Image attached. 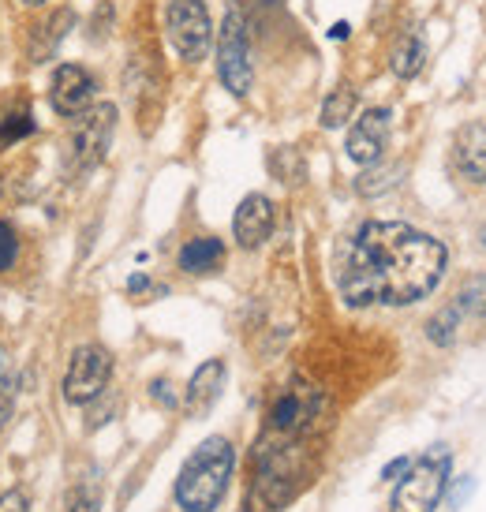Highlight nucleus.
I'll use <instances>...</instances> for the list:
<instances>
[{
	"label": "nucleus",
	"instance_id": "f257e3e1",
	"mask_svg": "<svg viewBox=\"0 0 486 512\" xmlns=\"http://www.w3.org/2000/svg\"><path fill=\"white\" fill-rule=\"evenodd\" d=\"M442 240L401 221H371L341 247L337 288L348 307H408L442 285Z\"/></svg>",
	"mask_w": 486,
	"mask_h": 512
},
{
	"label": "nucleus",
	"instance_id": "f03ea898",
	"mask_svg": "<svg viewBox=\"0 0 486 512\" xmlns=\"http://www.w3.org/2000/svg\"><path fill=\"white\" fill-rule=\"evenodd\" d=\"M232 471H236V449L229 438H206L195 453L184 460L176 479V505L184 512H214L229 494Z\"/></svg>",
	"mask_w": 486,
	"mask_h": 512
},
{
	"label": "nucleus",
	"instance_id": "7ed1b4c3",
	"mask_svg": "<svg viewBox=\"0 0 486 512\" xmlns=\"http://www.w3.org/2000/svg\"><path fill=\"white\" fill-rule=\"evenodd\" d=\"M322 419H326V397H322V389L296 374L273 397L270 412H266V427H262L258 438L303 445V441H315V434L322 430Z\"/></svg>",
	"mask_w": 486,
	"mask_h": 512
},
{
	"label": "nucleus",
	"instance_id": "20e7f679",
	"mask_svg": "<svg viewBox=\"0 0 486 512\" xmlns=\"http://www.w3.org/2000/svg\"><path fill=\"white\" fill-rule=\"evenodd\" d=\"M449 471H453V456L445 445H434L415 460L412 468L401 475V483L393 490L389 509L393 512H434L442 505L445 490H449Z\"/></svg>",
	"mask_w": 486,
	"mask_h": 512
},
{
	"label": "nucleus",
	"instance_id": "39448f33",
	"mask_svg": "<svg viewBox=\"0 0 486 512\" xmlns=\"http://www.w3.org/2000/svg\"><path fill=\"white\" fill-rule=\"evenodd\" d=\"M217 79L236 98H247L251 83H255L251 42H247V15H243L240 4H232L225 12V23H221V34H217Z\"/></svg>",
	"mask_w": 486,
	"mask_h": 512
},
{
	"label": "nucleus",
	"instance_id": "423d86ee",
	"mask_svg": "<svg viewBox=\"0 0 486 512\" xmlns=\"http://www.w3.org/2000/svg\"><path fill=\"white\" fill-rule=\"evenodd\" d=\"M116 131V109L109 101H98L72 116V131H68V169L72 172H90L101 165V157L109 154Z\"/></svg>",
	"mask_w": 486,
	"mask_h": 512
},
{
	"label": "nucleus",
	"instance_id": "0eeeda50",
	"mask_svg": "<svg viewBox=\"0 0 486 512\" xmlns=\"http://www.w3.org/2000/svg\"><path fill=\"white\" fill-rule=\"evenodd\" d=\"M165 30H169L172 49L187 64H199L210 53V42H214L206 0H169L165 4Z\"/></svg>",
	"mask_w": 486,
	"mask_h": 512
},
{
	"label": "nucleus",
	"instance_id": "6e6552de",
	"mask_svg": "<svg viewBox=\"0 0 486 512\" xmlns=\"http://www.w3.org/2000/svg\"><path fill=\"white\" fill-rule=\"evenodd\" d=\"M468 322H486V273H479V277H472V281H464L457 296L449 299L442 311L430 318L427 322L430 344L449 348Z\"/></svg>",
	"mask_w": 486,
	"mask_h": 512
},
{
	"label": "nucleus",
	"instance_id": "1a4fd4ad",
	"mask_svg": "<svg viewBox=\"0 0 486 512\" xmlns=\"http://www.w3.org/2000/svg\"><path fill=\"white\" fill-rule=\"evenodd\" d=\"M109 374H113V359L105 348L98 344H83L72 352V363H68V374H64V400L68 404H90L105 393L109 385Z\"/></svg>",
	"mask_w": 486,
	"mask_h": 512
},
{
	"label": "nucleus",
	"instance_id": "9d476101",
	"mask_svg": "<svg viewBox=\"0 0 486 512\" xmlns=\"http://www.w3.org/2000/svg\"><path fill=\"white\" fill-rule=\"evenodd\" d=\"M94 75L86 72L83 64H60L53 83H49V105L60 116H79L83 109L94 105Z\"/></svg>",
	"mask_w": 486,
	"mask_h": 512
},
{
	"label": "nucleus",
	"instance_id": "9b49d317",
	"mask_svg": "<svg viewBox=\"0 0 486 512\" xmlns=\"http://www.w3.org/2000/svg\"><path fill=\"white\" fill-rule=\"evenodd\" d=\"M386 146H389V109H367L352 124V131H348L344 150H348V157L356 165H374Z\"/></svg>",
	"mask_w": 486,
	"mask_h": 512
},
{
	"label": "nucleus",
	"instance_id": "f8f14e48",
	"mask_svg": "<svg viewBox=\"0 0 486 512\" xmlns=\"http://www.w3.org/2000/svg\"><path fill=\"white\" fill-rule=\"evenodd\" d=\"M232 232H236V243L247 251L262 247L273 232V202L266 195H247L232 217Z\"/></svg>",
	"mask_w": 486,
	"mask_h": 512
},
{
	"label": "nucleus",
	"instance_id": "ddd939ff",
	"mask_svg": "<svg viewBox=\"0 0 486 512\" xmlns=\"http://www.w3.org/2000/svg\"><path fill=\"white\" fill-rule=\"evenodd\" d=\"M453 169L472 180L486 184V124H464L453 139Z\"/></svg>",
	"mask_w": 486,
	"mask_h": 512
},
{
	"label": "nucleus",
	"instance_id": "4468645a",
	"mask_svg": "<svg viewBox=\"0 0 486 512\" xmlns=\"http://www.w3.org/2000/svg\"><path fill=\"white\" fill-rule=\"evenodd\" d=\"M221 385H225V363H221V359H206V363L191 374V382H187V389H184V412L191 415V419L206 415L217 404V397H221Z\"/></svg>",
	"mask_w": 486,
	"mask_h": 512
},
{
	"label": "nucleus",
	"instance_id": "2eb2a0df",
	"mask_svg": "<svg viewBox=\"0 0 486 512\" xmlns=\"http://www.w3.org/2000/svg\"><path fill=\"white\" fill-rule=\"evenodd\" d=\"M225 266V243L217 236H199V240H187L180 247V270L191 277H206Z\"/></svg>",
	"mask_w": 486,
	"mask_h": 512
},
{
	"label": "nucleus",
	"instance_id": "dca6fc26",
	"mask_svg": "<svg viewBox=\"0 0 486 512\" xmlns=\"http://www.w3.org/2000/svg\"><path fill=\"white\" fill-rule=\"evenodd\" d=\"M423 60H427V45L415 30H404L401 38L393 42V49H389V68H393L397 79H415L423 72Z\"/></svg>",
	"mask_w": 486,
	"mask_h": 512
},
{
	"label": "nucleus",
	"instance_id": "f3484780",
	"mask_svg": "<svg viewBox=\"0 0 486 512\" xmlns=\"http://www.w3.org/2000/svg\"><path fill=\"white\" fill-rule=\"evenodd\" d=\"M72 23H75V15L68 12V8H60V12L49 15V23L34 30V38H30V60H34V64H42V60L53 57V53H57V45L64 42V34L72 30Z\"/></svg>",
	"mask_w": 486,
	"mask_h": 512
},
{
	"label": "nucleus",
	"instance_id": "a211bd4d",
	"mask_svg": "<svg viewBox=\"0 0 486 512\" xmlns=\"http://www.w3.org/2000/svg\"><path fill=\"white\" fill-rule=\"evenodd\" d=\"M352 113H356V90L352 86H337L326 98V105H322V124L326 128H341V124L352 120Z\"/></svg>",
	"mask_w": 486,
	"mask_h": 512
},
{
	"label": "nucleus",
	"instance_id": "6ab92c4d",
	"mask_svg": "<svg viewBox=\"0 0 486 512\" xmlns=\"http://www.w3.org/2000/svg\"><path fill=\"white\" fill-rule=\"evenodd\" d=\"M68 512H101V490L94 479H79L68 490Z\"/></svg>",
	"mask_w": 486,
	"mask_h": 512
},
{
	"label": "nucleus",
	"instance_id": "aec40b11",
	"mask_svg": "<svg viewBox=\"0 0 486 512\" xmlns=\"http://www.w3.org/2000/svg\"><path fill=\"white\" fill-rule=\"evenodd\" d=\"M401 165H393V169H374V172H363L359 176V195H378V191H389V187L397 184V176H401Z\"/></svg>",
	"mask_w": 486,
	"mask_h": 512
},
{
	"label": "nucleus",
	"instance_id": "412c9836",
	"mask_svg": "<svg viewBox=\"0 0 486 512\" xmlns=\"http://www.w3.org/2000/svg\"><path fill=\"white\" fill-rule=\"evenodd\" d=\"M12 412H15V378L8 363L0 359V430L12 423Z\"/></svg>",
	"mask_w": 486,
	"mask_h": 512
},
{
	"label": "nucleus",
	"instance_id": "4be33fe9",
	"mask_svg": "<svg viewBox=\"0 0 486 512\" xmlns=\"http://www.w3.org/2000/svg\"><path fill=\"white\" fill-rule=\"evenodd\" d=\"M30 131H34V120H30V113L4 116V124H0V143H15V139H27Z\"/></svg>",
	"mask_w": 486,
	"mask_h": 512
},
{
	"label": "nucleus",
	"instance_id": "5701e85b",
	"mask_svg": "<svg viewBox=\"0 0 486 512\" xmlns=\"http://www.w3.org/2000/svg\"><path fill=\"white\" fill-rule=\"evenodd\" d=\"M19 258V240H15V228L8 221H0V273H8Z\"/></svg>",
	"mask_w": 486,
	"mask_h": 512
},
{
	"label": "nucleus",
	"instance_id": "b1692460",
	"mask_svg": "<svg viewBox=\"0 0 486 512\" xmlns=\"http://www.w3.org/2000/svg\"><path fill=\"white\" fill-rule=\"evenodd\" d=\"M150 397L158 400L161 408H176V393H172V385L165 382V378H161V382L150 385Z\"/></svg>",
	"mask_w": 486,
	"mask_h": 512
},
{
	"label": "nucleus",
	"instance_id": "393cba45",
	"mask_svg": "<svg viewBox=\"0 0 486 512\" xmlns=\"http://www.w3.org/2000/svg\"><path fill=\"white\" fill-rule=\"evenodd\" d=\"M408 468H412V456H397V460H389L386 468H382V479H401Z\"/></svg>",
	"mask_w": 486,
	"mask_h": 512
},
{
	"label": "nucleus",
	"instance_id": "a878e982",
	"mask_svg": "<svg viewBox=\"0 0 486 512\" xmlns=\"http://www.w3.org/2000/svg\"><path fill=\"white\" fill-rule=\"evenodd\" d=\"M0 512H27V498H23L19 490H8V494L0 498Z\"/></svg>",
	"mask_w": 486,
	"mask_h": 512
},
{
	"label": "nucleus",
	"instance_id": "bb28decb",
	"mask_svg": "<svg viewBox=\"0 0 486 512\" xmlns=\"http://www.w3.org/2000/svg\"><path fill=\"white\" fill-rule=\"evenodd\" d=\"M472 490H475L472 479H460V486L453 490V494H449V505H453V509H460V505H464V498H468Z\"/></svg>",
	"mask_w": 486,
	"mask_h": 512
},
{
	"label": "nucleus",
	"instance_id": "cd10ccee",
	"mask_svg": "<svg viewBox=\"0 0 486 512\" xmlns=\"http://www.w3.org/2000/svg\"><path fill=\"white\" fill-rule=\"evenodd\" d=\"M128 292H135V296H139V292H150V277H146V273H135L128 281Z\"/></svg>",
	"mask_w": 486,
	"mask_h": 512
},
{
	"label": "nucleus",
	"instance_id": "c85d7f7f",
	"mask_svg": "<svg viewBox=\"0 0 486 512\" xmlns=\"http://www.w3.org/2000/svg\"><path fill=\"white\" fill-rule=\"evenodd\" d=\"M329 34H333V38H348V23H337V27L329 30Z\"/></svg>",
	"mask_w": 486,
	"mask_h": 512
},
{
	"label": "nucleus",
	"instance_id": "c756f323",
	"mask_svg": "<svg viewBox=\"0 0 486 512\" xmlns=\"http://www.w3.org/2000/svg\"><path fill=\"white\" fill-rule=\"evenodd\" d=\"M23 4H45V0H23Z\"/></svg>",
	"mask_w": 486,
	"mask_h": 512
}]
</instances>
